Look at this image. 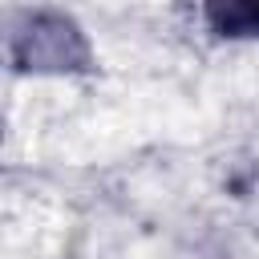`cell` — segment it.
<instances>
[{
  "label": "cell",
  "mask_w": 259,
  "mask_h": 259,
  "mask_svg": "<svg viewBox=\"0 0 259 259\" xmlns=\"http://www.w3.org/2000/svg\"><path fill=\"white\" fill-rule=\"evenodd\" d=\"M202 12L219 36L231 40L259 36V0H202Z\"/></svg>",
  "instance_id": "1"
}]
</instances>
